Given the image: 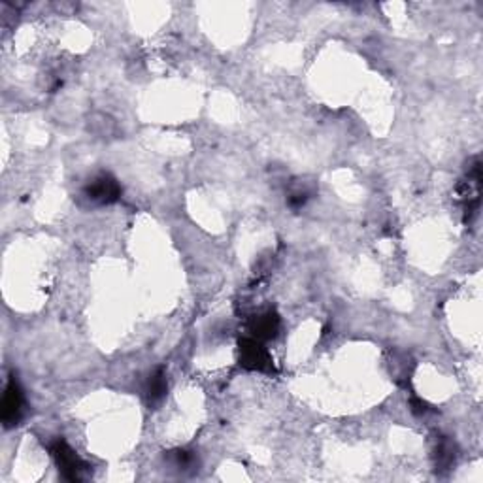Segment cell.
<instances>
[{
    "label": "cell",
    "instance_id": "cell-1",
    "mask_svg": "<svg viewBox=\"0 0 483 483\" xmlns=\"http://www.w3.org/2000/svg\"><path fill=\"white\" fill-rule=\"evenodd\" d=\"M23 410V396L21 391L17 387V383L12 381L10 385L6 387V393H4V398H2V419L4 423L12 425L15 423L19 416H21Z\"/></svg>",
    "mask_w": 483,
    "mask_h": 483
},
{
    "label": "cell",
    "instance_id": "cell-6",
    "mask_svg": "<svg viewBox=\"0 0 483 483\" xmlns=\"http://www.w3.org/2000/svg\"><path fill=\"white\" fill-rule=\"evenodd\" d=\"M167 391V381L162 378V374H155L153 378L149 380V396L151 398H161L162 393Z\"/></svg>",
    "mask_w": 483,
    "mask_h": 483
},
{
    "label": "cell",
    "instance_id": "cell-3",
    "mask_svg": "<svg viewBox=\"0 0 483 483\" xmlns=\"http://www.w3.org/2000/svg\"><path fill=\"white\" fill-rule=\"evenodd\" d=\"M119 195L118 183L110 180V178H98L91 183L89 187V198L98 200V202H111L116 200Z\"/></svg>",
    "mask_w": 483,
    "mask_h": 483
},
{
    "label": "cell",
    "instance_id": "cell-4",
    "mask_svg": "<svg viewBox=\"0 0 483 483\" xmlns=\"http://www.w3.org/2000/svg\"><path fill=\"white\" fill-rule=\"evenodd\" d=\"M242 361L249 368H259L261 370L268 363V357H266L263 345L257 344L255 340H248V342H244V347H242Z\"/></svg>",
    "mask_w": 483,
    "mask_h": 483
},
{
    "label": "cell",
    "instance_id": "cell-2",
    "mask_svg": "<svg viewBox=\"0 0 483 483\" xmlns=\"http://www.w3.org/2000/svg\"><path fill=\"white\" fill-rule=\"evenodd\" d=\"M55 457H57V461H59L61 469L65 470L66 476L72 477V480H80L81 472L85 470V466H83V462L78 459V455L74 453L65 442H59V444L55 446Z\"/></svg>",
    "mask_w": 483,
    "mask_h": 483
},
{
    "label": "cell",
    "instance_id": "cell-5",
    "mask_svg": "<svg viewBox=\"0 0 483 483\" xmlns=\"http://www.w3.org/2000/svg\"><path fill=\"white\" fill-rule=\"evenodd\" d=\"M278 329V321L274 315H263V317H257L255 323V334L259 338H270Z\"/></svg>",
    "mask_w": 483,
    "mask_h": 483
}]
</instances>
